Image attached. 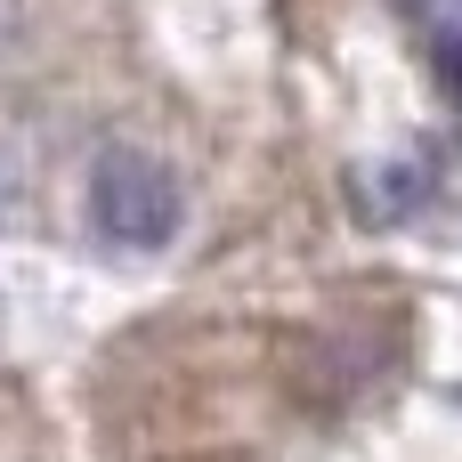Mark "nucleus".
<instances>
[{
	"label": "nucleus",
	"instance_id": "nucleus-1",
	"mask_svg": "<svg viewBox=\"0 0 462 462\" xmlns=\"http://www.w3.org/2000/svg\"><path fill=\"white\" fill-rule=\"evenodd\" d=\"M179 211H187V195H179L171 162H154V154H138V146H106V154H97V171H89V227H97L106 244L154 252V244H171Z\"/></svg>",
	"mask_w": 462,
	"mask_h": 462
},
{
	"label": "nucleus",
	"instance_id": "nucleus-2",
	"mask_svg": "<svg viewBox=\"0 0 462 462\" xmlns=\"http://www.w3.org/2000/svg\"><path fill=\"white\" fill-rule=\"evenodd\" d=\"M16 24H24V8H16V0H0V57L16 49Z\"/></svg>",
	"mask_w": 462,
	"mask_h": 462
}]
</instances>
